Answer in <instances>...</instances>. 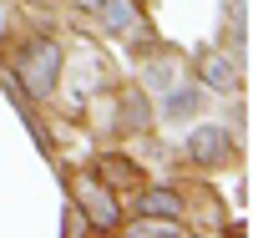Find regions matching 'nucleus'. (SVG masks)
Masks as SVG:
<instances>
[{"mask_svg":"<svg viewBox=\"0 0 253 238\" xmlns=\"http://www.w3.org/2000/svg\"><path fill=\"white\" fill-rule=\"evenodd\" d=\"M61 66H66V56H61L56 41H26L15 56V81H20V92H26L31 101H46L56 86H61Z\"/></svg>","mask_w":253,"mask_h":238,"instance_id":"nucleus-1","label":"nucleus"},{"mask_svg":"<svg viewBox=\"0 0 253 238\" xmlns=\"http://www.w3.org/2000/svg\"><path fill=\"white\" fill-rule=\"evenodd\" d=\"M198 76H203L208 86H213V92H238V81H243L238 51H218V46L198 51Z\"/></svg>","mask_w":253,"mask_h":238,"instance_id":"nucleus-2","label":"nucleus"},{"mask_svg":"<svg viewBox=\"0 0 253 238\" xmlns=\"http://www.w3.org/2000/svg\"><path fill=\"white\" fill-rule=\"evenodd\" d=\"M81 208H86V218H91L96 228H122V208H117V198H112L107 183L81 178Z\"/></svg>","mask_w":253,"mask_h":238,"instance_id":"nucleus-3","label":"nucleus"},{"mask_svg":"<svg viewBox=\"0 0 253 238\" xmlns=\"http://www.w3.org/2000/svg\"><path fill=\"white\" fill-rule=\"evenodd\" d=\"M187 152H193V162L203 167H218L233 157V142H228L223 127H193V137H187Z\"/></svg>","mask_w":253,"mask_h":238,"instance_id":"nucleus-4","label":"nucleus"},{"mask_svg":"<svg viewBox=\"0 0 253 238\" xmlns=\"http://www.w3.org/2000/svg\"><path fill=\"white\" fill-rule=\"evenodd\" d=\"M96 15H101V26H107L112 36H142L147 31V15H142L137 0H101Z\"/></svg>","mask_w":253,"mask_h":238,"instance_id":"nucleus-5","label":"nucleus"},{"mask_svg":"<svg viewBox=\"0 0 253 238\" xmlns=\"http://www.w3.org/2000/svg\"><path fill=\"white\" fill-rule=\"evenodd\" d=\"M137 213H142V218H177L182 223V198L172 188H147L142 203H137Z\"/></svg>","mask_w":253,"mask_h":238,"instance_id":"nucleus-6","label":"nucleus"},{"mask_svg":"<svg viewBox=\"0 0 253 238\" xmlns=\"http://www.w3.org/2000/svg\"><path fill=\"white\" fill-rule=\"evenodd\" d=\"M96 172L107 178V188H112V192H122V188H137V183H142V172H137L132 162H126V157H117V152H101V157H96Z\"/></svg>","mask_w":253,"mask_h":238,"instance_id":"nucleus-7","label":"nucleus"},{"mask_svg":"<svg viewBox=\"0 0 253 238\" xmlns=\"http://www.w3.org/2000/svg\"><path fill=\"white\" fill-rule=\"evenodd\" d=\"M193 112H198V92H193V86H177V92L167 96V106H162L167 122H182V117H193Z\"/></svg>","mask_w":253,"mask_h":238,"instance_id":"nucleus-8","label":"nucleus"},{"mask_svg":"<svg viewBox=\"0 0 253 238\" xmlns=\"http://www.w3.org/2000/svg\"><path fill=\"white\" fill-rule=\"evenodd\" d=\"M147 122H152V117H147V96H142V92H126V117H122V127H126V132H142Z\"/></svg>","mask_w":253,"mask_h":238,"instance_id":"nucleus-9","label":"nucleus"},{"mask_svg":"<svg viewBox=\"0 0 253 238\" xmlns=\"http://www.w3.org/2000/svg\"><path fill=\"white\" fill-rule=\"evenodd\" d=\"M167 81H172V61H162V66L147 71V86H167Z\"/></svg>","mask_w":253,"mask_h":238,"instance_id":"nucleus-10","label":"nucleus"},{"mask_svg":"<svg viewBox=\"0 0 253 238\" xmlns=\"http://www.w3.org/2000/svg\"><path fill=\"white\" fill-rule=\"evenodd\" d=\"M71 5H76V10H86V15H96V5H101V0H71Z\"/></svg>","mask_w":253,"mask_h":238,"instance_id":"nucleus-11","label":"nucleus"},{"mask_svg":"<svg viewBox=\"0 0 253 238\" xmlns=\"http://www.w3.org/2000/svg\"><path fill=\"white\" fill-rule=\"evenodd\" d=\"M26 5H51V0H26Z\"/></svg>","mask_w":253,"mask_h":238,"instance_id":"nucleus-12","label":"nucleus"}]
</instances>
